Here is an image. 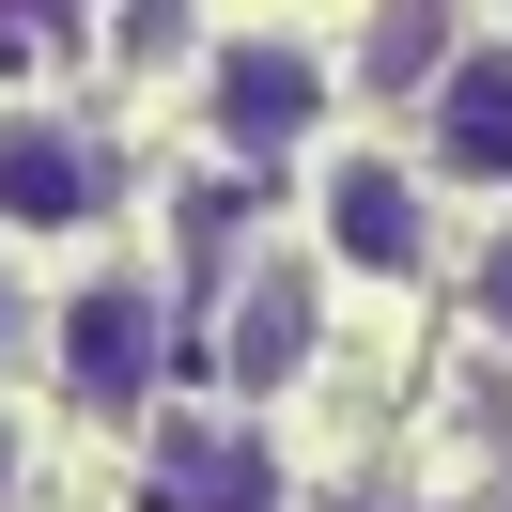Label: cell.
I'll use <instances>...</instances> for the list:
<instances>
[{"instance_id":"cell-7","label":"cell","mask_w":512,"mask_h":512,"mask_svg":"<svg viewBox=\"0 0 512 512\" xmlns=\"http://www.w3.org/2000/svg\"><path fill=\"white\" fill-rule=\"evenodd\" d=\"M233 388H280V373H311V280H295V264H249V280H233Z\"/></svg>"},{"instance_id":"cell-3","label":"cell","mask_w":512,"mask_h":512,"mask_svg":"<svg viewBox=\"0 0 512 512\" xmlns=\"http://www.w3.org/2000/svg\"><path fill=\"white\" fill-rule=\"evenodd\" d=\"M109 218V156L63 109H0V233H94Z\"/></svg>"},{"instance_id":"cell-2","label":"cell","mask_w":512,"mask_h":512,"mask_svg":"<svg viewBox=\"0 0 512 512\" xmlns=\"http://www.w3.org/2000/svg\"><path fill=\"white\" fill-rule=\"evenodd\" d=\"M156 357H171V311H156V280H140V264H109V280L63 295V388H78L94 419L156 404Z\"/></svg>"},{"instance_id":"cell-4","label":"cell","mask_w":512,"mask_h":512,"mask_svg":"<svg viewBox=\"0 0 512 512\" xmlns=\"http://www.w3.org/2000/svg\"><path fill=\"white\" fill-rule=\"evenodd\" d=\"M311 125H326V63H311V47H280V32L218 47V140H233L249 171L311 156Z\"/></svg>"},{"instance_id":"cell-1","label":"cell","mask_w":512,"mask_h":512,"mask_svg":"<svg viewBox=\"0 0 512 512\" xmlns=\"http://www.w3.org/2000/svg\"><path fill=\"white\" fill-rule=\"evenodd\" d=\"M311 218H326V264H342V280H419V264H435V187H419L404 156H326Z\"/></svg>"},{"instance_id":"cell-10","label":"cell","mask_w":512,"mask_h":512,"mask_svg":"<svg viewBox=\"0 0 512 512\" xmlns=\"http://www.w3.org/2000/svg\"><path fill=\"white\" fill-rule=\"evenodd\" d=\"M16 481H32V435H16V419H0V497H16Z\"/></svg>"},{"instance_id":"cell-8","label":"cell","mask_w":512,"mask_h":512,"mask_svg":"<svg viewBox=\"0 0 512 512\" xmlns=\"http://www.w3.org/2000/svg\"><path fill=\"white\" fill-rule=\"evenodd\" d=\"M373 78H388V94H404V78H450V32H435V16H388V32H373Z\"/></svg>"},{"instance_id":"cell-5","label":"cell","mask_w":512,"mask_h":512,"mask_svg":"<svg viewBox=\"0 0 512 512\" xmlns=\"http://www.w3.org/2000/svg\"><path fill=\"white\" fill-rule=\"evenodd\" d=\"M140 512H280V466H264L249 419H156Z\"/></svg>"},{"instance_id":"cell-9","label":"cell","mask_w":512,"mask_h":512,"mask_svg":"<svg viewBox=\"0 0 512 512\" xmlns=\"http://www.w3.org/2000/svg\"><path fill=\"white\" fill-rule=\"evenodd\" d=\"M466 295H481V342H512V218H497V249H481V280H466Z\"/></svg>"},{"instance_id":"cell-6","label":"cell","mask_w":512,"mask_h":512,"mask_svg":"<svg viewBox=\"0 0 512 512\" xmlns=\"http://www.w3.org/2000/svg\"><path fill=\"white\" fill-rule=\"evenodd\" d=\"M435 171L512 187V47H450V78H435Z\"/></svg>"},{"instance_id":"cell-11","label":"cell","mask_w":512,"mask_h":512,"mask_svg":"<svg viewBox=\"0 0 512 512\" xmlns=\"http://www.w3.org/2000/svg\"><path fill=\"white\" fill-rule=\"evenodd\" d=\"M0 357H16V295H0Z\"/></svg>"}]
</instances>
